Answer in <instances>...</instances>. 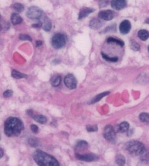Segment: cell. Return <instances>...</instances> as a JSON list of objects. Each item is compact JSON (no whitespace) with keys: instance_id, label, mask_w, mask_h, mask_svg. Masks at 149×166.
Listing matches in <instances>:
<instances>
[{"instance_id":"1","label":"cell","mask_w":149,"mask_h":166,"mask_svg":"<svg viewBox=\"0 0 149 166\" xmlns=\"http://www.w3.org/2000/svg\"><path fill=\"white\" fill-rule=\"evenodd\" d=\"M24 128L22 121L17 117H9L4 123V134L8 137L19 136Z\"/></svg>"},{"instance_id":"2","label":"cell","mask_w":149,"mask_h":166,"mask_svg":"<svg viewBox=\"0 0 149 166\" xmlns=\"http://www.w3.org/2000/svg\"><path fill=\"white\" fill-rule=\"evenodd\" d=\"M33 159L39 166H59V162L55 157L42 150H36L33 154Z\"/></svg>"},{"instance_id":"3","label":"cell","mask_w":149,"mask_h":166,"mask_svg":"<svg viewBox=\"0 0 149 166\" xmlns=\"http://www.w3.org/2000/svg\"><path fill=\"white\" fill-rule=\"evenodd\" d=\"M126 148L130 154L134 156L143 154L145 150L144 144L136 141H131L128 142Z\"/></svg>"},{"instance_id":"4","label":"cell","mask_w":149,"mask_h":166,"mask_svg":"<svg viewBox=\"0 0 149 166\" xmlns=\"http://www.w3.org/2000/svg\"><path fill=\"white\" fill-rule=\"evenodd\" d=\"M66 43V38L63 34L58 33L53 36L51 44L55 49H59L63 47Z\"/></svg>"},{"instance_id":"5","label":"cell","mask_w":149,"mask_h":166,"mask_svg":"<svg viewBox=\"0 0 149 166\" xmlns=\"http://www.w3.org/2000/svg\"><path fill=\"white\" fill-rule=\"evenodd\" d=\"M43 14V11L41 8L32 6L29 8L26 13L27 17L31 20H38L41 18Z\"/></svg>"},{"instance_id":"6","label":"cell","mask_w":149,"mask_h":166,"mask_svg":"<svg viewBox=\"0 0 149 166\" xmlns=\"http://www.w3.org/2000/svg\"><path fill=\"white\" fill-rule=\"evenodd\" d=\"M103 135L104 138L108 141L112 143L116 142V134L111 125H107L105 127L103 131Z\"/></svg>"},{"instance_id":"7","label":"cell","mask_w":149,"mask_h":166,"mask_svg":"<svg viewBox=\"0 0 149 166\" xmlns=\"http://www.w3.org/2000/svg\"><path fill=\"white\" fill-rule=\"evenodd\" d=\"M64 84L69 89H74L76 87L77 82L75 76L72 74L66 76L64 80Z\"/></svg>"},{"instance_id":"8","label":"cell","mask_w":149,"mask_h":166,"mask_svg":"<svg viewBox=\"0 0 149 166\" xmlns=\"http://www.w3.org/2000/svg\"><path fill=\"white\" fill-rule=\"evenodd\" d=\"M76 157L79 160L86 162L97 161L98 160V157L97 155L91 153L84 154H81L77 153L76 154Z\"/></svg>"},{"instance_id":"9","label":"cell","mask_w":149,"mask_h":166,"mask_svg":"<svg viewBox=\"0 0 149 166\" xmlns=\"http://www.w3.org/2000/svg\"><path fill=\"white\" fill-rule=\"evenodd\" d=\"M115 13L111 10H104L100 11L98 13V17L100 19L105 21H110L115 16Z\"/></svg>"},{"instance_id":"10","label":"cell","mask_w":149,"mask_h":166,"mask_svg":"<svg viewBox=\"0 0 149 166\" xmlns=\"http://www.w3.org/2000/svg\"><path fill=\"white\" fill-rule=\"evenodd\" d=\"M131 28V23L128 20L122 22L119 25V30L122 34H127L130 31Z\"/></svg>"},{"instance_id":"11","label":"cell","mask_w":149,"mask_h":166,"mask_svg":"<svg viewBox=\"0 0 149 166\" xmlns=\"http://www.w3.org/2000/svg\"><path fill=\"white\" fill-rule=\"evenodd\" d=\"M127 4L126 0H112L111 2V7L117 10L125 8Z\"/></svg>"},{"instance_id":"12","label":"cell","mask_w":149,"mask_h":166,"mask_svg":"<svg viewBox=\"0 0 149 166\" xmlns=\"http://www.w3.org/2000/svg\"><path fill=\"white\" fill-rule=\"evenodd\" d=\"M104 23L98 18H94L90 21L89 26L93 29H98L102 27Z\"/></svg>"},{"instance_id":"13","label":"cell","mask_w":149,"mask_h":166,"mask_svg":"<svg viewBox=\"0 0 149 166\" xmlns=\"http://www.w3.org/2000/svg\"><path fill=\"white\" fill-rule=\"evenodd\" d=\"M95 9L91 8L83 7L80 9L79 12L78 19L80 20L85 17H87L89 15L93 13L95 11Z\"/></svg>"},{"instance_id":"14","label":"cell","mask_w":149,"mask_h":166,"mask_svg":"<svg viewBox=\"0 0 149 166\" xmlns=\"http://www.w3.org/2000/svg\"><path fill=\"white\" fill-rule=\"evenodd\" d=\"M42 27L44 31H50L52 27V23H51V20L48 17H44L43 19V21L42 22Z\"/></svg>"},{"instance_id":"15","label":"cell","mask_w":149,"mask_h":166,"mask_svg":"<svg viewBox=\"0 0 149 166\" xmlns=\"http://www.w3.org/2000/svg\"><path fill=\"white\" fill-rule=\"evenodd\" d=\"M31 118H33L36 122L41 124H46L47 122V119L45 116L42 115L34 114L32 115Z\"/></svg>"},{"instance_id":"16","label":"cell","mask_w":149,"mask_h":166,"mask_svg":"<svg viewBox=\"0 0 149 166\" xmlns=\"http://www.w3.org/2000/svg\"><path fill=\"white\" fill-rule=\"evenodd\" d=\"M88 147V144L84 141H80L77 142L75 147V149L76 151H82L87 149Z\"/></svg>"},{"instance_id":"17","label":"cell","mask_w":149,"mask_h":166,"mask_svg":"<svg viewBox=\"0 0 149 166\" xmlns=\"http://www.w3.org/2000/svg\"><path fill=\"white\" fill-rule=\"evenodd\" d=\"M11 21L13 25H18L22 22V19L19 15L14 13L11 15Z\"/></svg>"},{"instance_id":"18","label":"cell","mask_w":149,"mask_h":166,"mask_svg":"<svg viewBox=\"0 0 149 166\" xmlns=\"http://www.w3.org/2000/svg\"><path fill=\"white\" fill-rule=\"evenodd\" d=\"M110 93V92H104V93L99 94L97 95L96 96L94 97V98H93V99L89 102V104H92L96 103L97 102L100 101V100L102 99V98H103V97H105L106 96L108 95V94H109Z\"/></svg>"},{"instance_id":"19","label":"cell","mask_w":149,"mask_h":166,"mask_svg":"<svg viewBox=\"0 0 149 166\" xmlns=\"http://www.w3.org/2000/svg\"><path fill=\"white\" fill-rule=\"evenodd\" d=\"M129 124L126 121L122 122L117 127V131L121 133L127 132L129 129Z\"/></svg>"},{"instance_id":"20","label":"cell","mask_w":149,"mask_h":166,"mask_svg":"<svg viewBox=\"0 0 149 166\" xmlns=\"http://www.w3.org/2000/svg\"><path fill=\"white\" fill-rule=\"evenodd\" d=\"M138 36L142 41H146L149 37V32L146 29H141L138 32Z\"/></svg>"},{"instance_id":"21","label":"cell","mask_w":149,"mask_h":166,"mask_svg":"<svg viewBox=\"0 0 149 166\" xmlns=\"http://www.w3.org/2000/svg\"><path fill=\"white\" fill-rule=\"evenodd\" d=\"M62 81L61 76L57 75L53 76L51 79V84L53 86L57 87L60 85Z\"/></svg>"},{"instance_id":"22","label":"cell","mask_w":149,"mask_h":166,"mask_svg":"<svg viewBox=\"0 0 149 166\" xmlns=\"http://www.w3.org/2000/svg\"><path fill=\"white\" fill-rule=\"evenodd\" d=\"M13 78L16 79H21L22 78H27L28 77L27 75L25 74L22 73H20L19 71H16L15 69H13L11 73Z\"/></svg>"},{"instance_id":"23","label":"cell","mask_w":149,"mask_h":166,"mask_svg":"<svg viewBox=\"0 0 149 166\" xmlns=\"http://www.w3.org/2000/svg\"><path fill=\"white\" fill-rule=\"evenodd\" d=\"M139 120L143 123L149 124V114L142 113L139 115Z\"/></svg>"},{"instance_id":"24","label":"cell","mask_w":149,"mask_h":166,"mask_svg":"<svg viewBox=\"0 0 149 166\" xmlns=\"http://www.w3.org/2000/svg\"><path fill=\"white\" fill-rule=\"evenodd\" d=\"M107 42L108 43H111V42H114L117 44L118 46L121 47H123L124 46V43L123 41L117 39L116 38H113L112 37H109L107 39Z\"/></svg>"},{"instance_id":"25","label":"cell","mask_w":149,"mask_h":166,"mask_svg":"<svg viewBox=\"0 0 149 166\" xmlns=\"http://www.w3.org/2000/svg\"><path fill=\"white\" fill-rule=\"evenodd\" d=\"M116 162L119 166H123L125 163V159L122 154H118L116 159Z\"/></svg>"},{"instance_id":"26","label":"cell","mask_w":149,"mask_h":166,"mask_svg":"<svg viewBox=\"0 0 149 166\" xmlns=\"http://www.w3.org/2000/svg\"><path fill=\"white\" fill-rule=\"evenodd\" d=\"M103 58L107 61L111 62H117L118 61V58L117 56L115 57H110L109 56L105 54L104 53H101Z\"/></svg>"},{"instance_id":"27","label":"cell","mask_w":149,"mask_h":166,"mask_svg":"<svg viewBox=\"0 0 149 166\" xmlns=\"http://www.w3.org/2000/svg\"><path fill=\"white\" fill-rule=\"evenodd\" d=\"M13 8L15 11L18 13H21L22 11H24L25 9L24 5L22 3H15L13 5Z\"/></svg>"},{"instance_id":"28","label":"cell","mask_w":149,"mask_h":166,"mask_svg":"<svg viewBox=\"0 0 149 166\" xmlns=\"http://www.w3.org/2000/svg\"><path fill=\"white\" fill-rule=\"evenodd\" d=\"M130 49L134 51H138L140 49L139 44L133 40L130 41Z\"/></svg>"},{"instance_id":"29","label":"cell","mask_w":149,"mask_h":166,"mask_svg":"<svg viewBox=\"0 0 149 166\" xmlns=\"http://www.w3.org/2000/svg\"><path fill=\"white\" fill-rule=\"evenodd\" d=\"M28 143L31 147H37L39 145V141L36 138H29L28 141Z\"/></svg>"},{"instance_id":"30","label":"cell","mask_w":149,"mask_h":166,"mask_svg":"<svg viewBox=\"0 0 149 166\" xmlns=\"http://www.w3.org/2000/svg\"><path fill=\"white\" fill-rule=\"evenodd\" d=\"M116 31V24H114L110 25L106 27L103 32L105 33L109 32H115Z\"/></svg>"},{"instance_id":"31","label":"cell","mask_w":149,"mask_h":166,"mask_svg":"<svg viewBox=\"0 0 149 166\" xmlns=\"http://www.w3.org/2000/svg\"><path fill=\"white\" fill-rule=\"evenodd\" d=\"M98 4L101 8L106 7L109 4V0H98Z\"/></svg>"},{"instance_id":"32","label":"cell","mask_w":149,"mask_h":166,"mask_svg":"<svg viewBox=\"0 0 149 166\" xmlns=\"http://www.w3.org/2000/svg\"><path fill=\"white\" fill-rule=\"evenodd\" d=\"M86 129L88 132H96L98 130V127H97V125H93V126L88 125L86 127Z\"/></svg>"},{"instance_id":"33","label":"cell","mask_w":149,"mask_h":166,"mask_svg":"<svg viewBox=\"0 0 149 166\" xmlns=\"http://www.w3.org/2000/svg\"><path fill=\"white\" fill-rule=\"evenodd\" d=\"M19 38L22 40H28L30 42H32V39L30 36L28 35L21 34L19 36Z\"/></svg>"},{"instance_id":"34","label":"cell","mask_w":149,"mask_h":166,"mask_svg":"<svg viewBox=\"0 0 149 166\" xmlns=\"http://www.w3.org/2000/svg\"><path fill=\"white\" fill-rule=\"evenodd\" d=\"M13 92L11 90H8L4 92L3 94V97L5 98H9L12 96Z\"/></svg>"},{"instance_id":"35","label":"cell","mask_w":149,"mask_h":166,"mask_svg":"<svg viewBox=\"0 0 149 166\" xmlns=\"http://www.w3.org/2000/svg\"><path fill=\"white\" fill-rule=\"evenodd\" d=\"M30 128H31V131H32L33 133H35V134L38 133V130H39L38 126L34 125V124H33V125H31Z\"/></svg>"},{"instance_id":"36","label":"cell","mask_w":149,"mask_h":166,"mask_svg":"<svg viewBox=\"0 0 149 166\" xmlns=\"http://www.w3.org/2000/svg\"><path fill=\"white\" fill-rule=\"evenodd\" d=\"M32 27L34 28H39L40 27H42V22H39L38 23L33 24Z\"/></svg>"},{"instance_id":"37","label":"cell","mask_w":149,"mask_h":166,"mask_svg":"<svg viewBox=\"0 0 149 166\" xmlns=\"http://www.w3.org/2000/svg\"><path fill=\"white\" fill-rule=\"evenodd\" d=\"M26 113H27V114L29 116L31 117H32V115L34 114L33 111L31 110H27V111H26Z\"/></svg>"},{"instance_id":"38","label":"cell","mask_w":149,"mask_h":166,"mask_svg":"<svg viewBox=\"0 0 149 166\" xmlns=\"http://www.w3.org/2000/svg\"><path fill=\"white\" fill-rule=\"evenodd\" d=\"M3 155H4V151L1 147H0V159L2 158Z\"/></svg>"},{"instance_id":"39","label":"cell","mask_w":149,"mask_h":166,"mask_svg":"<svg viewBox=\"0 0 149 166\" xmlns=\"http://www.w3.org/2000/svg\"><path fill=\"white\" fill-rule=\"evenodd\" d=\"M42 41H40V40L36 41V46L39 47V46H42Z\"/></svg>"},{"instance_id":"40","label":"cell","mask_w":149,"mask_h":166,"mask_svg":"<svg viewBox=\"0 0 149 166\" xmlns=\"http://www.w3.org/2000/svg\"><path fill=\"white\" fill-rule=\"evenodd\" d=\"M145 23L149 24V18L146 19V21H145Z\"/></svg>"},{"instance_id":"41","label":"cell","mask_w":149,"mask_h":166,"mask_svg":"<svg viewBox=\"0 0 149 166\" xmlns=\"http://www.w3.org/2000/svg\"><path fill=\"white\" fill-rule=\"evenodd\" d=\"M2 29V25L0 24V31H1Z\"/></svg>"},{"instance_id":"42","label":"cell","mask_w":149,"mask_h":166,"mask_svg":"<svg viewBox=\"0 0 149 166\" xmlns=\"http://www.w3.org/2000/svg\"><path fill=\"white\" fill-rule=\"evenodd\" d=\"M148 52H149V47H148Z\"/></svg>"},{"instance_id":"43","label":"cell","mask_w":149,"mask_h":166,"mask_svg":"<svg viewBox=\"0 0 149 166\" xmlns=\"http://www.w3.org/2000/svg\"><path fill=\"white\" fill-rule=\"evenodd\" d=\"M0 139H1V137H0Z\"/></svg>"}]
</instances>
